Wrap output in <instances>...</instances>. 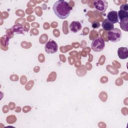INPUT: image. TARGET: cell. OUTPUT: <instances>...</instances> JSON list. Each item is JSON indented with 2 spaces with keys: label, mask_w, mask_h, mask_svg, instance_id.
<instances>
[{
  "label": "cell",
  "mask_w": 128,
  "mask_h": 128,
  "mask_svg": "<svg viewBox=\"0 0 128 128\" xmlns=\"http://www.w3.org/2000/svg\"><path fill=\"white\" fill-rule=\"evenodd\" d=\"M72 8L68 2L64 0L56 1L52 6L55 15L60 19H66L70 14Z\"/></svg>",
  "instance_id": "1"
},
{
  "label": "cell",
  "mask_w": 128,
  "mask_h": 128,
  "mask_svg": "<svg viewBox=\"0 0 128 128\" xmlns=\"http://www.w3.org/2000/svg\"><path fill=\"white\" fill-rule=\"evenodd\" d=\"M105 48V42L101 36L94 38L91 44V48L96 52H100L104 50Z\"/></svg>",
  "instance_id": "2"
},
{
  "label": "cell",
  "mask_w": 128,
  "mask_h": 128,
  "mask_svg": "<svg viewBox=\"0 0 128 128\" xmlns=\"http://www.w3.org/2000/svg\"><path fill=\"white\" fill-rule=\"evenodd\" d=\"M108 39L112 42H119L122 37L121 30L118 28H114L112 30L108 32Z\"/></svg>",
  "instance_id": "3"
},
{
  "label": "cell",
  "mask_w": 128,
  "mask_h": 128,
  "mask_svg": "<svg viewBox=\"0 0 128 128\" xmlns=\"http://www.w3.org/2000/svg\"><path fill=\"white\" fill-rule=\"evenodd\" d=\"M45 51L48 54H54L58 50V45L53 40H49L45 44Z\"/></svg>",
  "instance_id": "4"
},
{
  "label": "cell",
  "mask_w": 128,
  "mask_h": 128,
  "mask_svg": "<svg viewBox=\"0 0 128 128\" xmlns=\"http://www.w3.org/2000/svg\"><path fill=\"white\" fill-rule=\"evenodd\" d=\"M94 6L96 10L101 12H104L108 8V4L105 0H96L94 1Z\"/></svg>",
  "instance_id": "5"
},
{
  "label": "cell",
  "mask_w": 128,
  "mask_h": 128,
  "mask_svg": "<svg viewBox=\"0 0 128 128\" xmlns=\"http://www.w3.org/2000/svg\"><path fill=\"white\" fill-rule=\"evenodd\" d=\"M107 20L112 24H116L118 22V12L115 10L109 12L107 14Z\"/></svg>",
  "instance_id": "6"
},
{
  "label": "cell",
  "mask_w": 128,
  "mask_h": 128,
  "mask_svg": "<svg viewBox=\"0 0 128 128\" xmlns=\"http://www.w3.org/2000/svg\"><path fill=\"white\" fill-rule=\"evenodd\" d=\"M70 30L74 33H76L82 28V26L78 21H72L70 24Z\"/></svg>",
  "instance_id": "7"
},
{
  "label": "cell",
  "mask_w": 128,
  "mask_h": 128,
  "mask_svg": "<svg viewBox=\"0 0 128 128\" xmlns=\"http://www.w3.org/2000/svg\"><path fill=\"white\" fill-rule=\"evenodd\" d=\"M118 58L122 60H124L128 58V50L126 47H120L118 50Z\"/></svg>",
  "instance_id": "8"
},
{
  "label": "cell",
  "mask_w": 128,
  "mask_h": 128,
  "mask_svg": "<svg viewBox=\"0 0 128 128\" xmlns=\"http://www.w3.org/2000/svg\"><path fill=\"white\" fill-rule=\"evenodd\" d=\"M103 29L106 31H110L114 28V24L108 21L107 19H105L102 24Z\"/></svg>",
  "instance_id": "9"
},
{
  "label": "cell",
  "mask_w": 128,
  "mask_h": 128,
  "mask_svg": "<svg viewBox=\"0 0 128 128\" xmlns=\"http://www.w3.org/2000/svg\"><path fill=\"white\" fill-rule=\"evenodd\" d=\"M12 30L16 34H24L22 26L19 24H16L13 26L12 28Z\"/></svg>",
  "instance_id": "10"
},
{
  "label": "cell",
  "mask_w": 128,
  "mask_h": 128,
  "mask_svg": "<svg viewBox=\"0 0 128 128\" xmlns=\"http://www.w3.org/2000/svg\"><path fill=\"white\" fill-rule=\"evenodd\" d=\"M118 19L121 20H124L128 19V12L120 10L118 12Z\"/></svg>",
  "instance_id": "11"
},
{
  "label": "cell",
  "mask_w": 128,
  "mask_h": 128,
  "mask_svg": "<svg viewBox=\"0 0 128 128\" xmlns=\"http://www.w3.org/2000/svg\"><path fill=\"white\" fill-rule=\"evenodd\" d=\"M128 19L120 21V27L121 28L122 30H124L126 32H128Z\"/></svg>",
  "instance_id": "12"
},
{
  "label": "cell",
  "mask_w": 128,
  "mask_h": 128,
  "mask_svg": "<svg viewBox=\"0 0 128 128\" xmlns=\"http://www.w3.org/2000/svg\"><path fill=\"white\" fill-rule=\"evenodd\" d=\"M92 26L94 28H98L100 26V24L97 21H95L92 22Z\"/></svg>",
  "instance_id": "13"
},
{
  "label": "cell",
  "mask_w": 128,
  "mask_h": 128,
  "mask_svg": "<svg viewBox=\"0 0 128 128\" xmlns=\"http://www.w3.org/2000/svg\"><path fill=\"white\" fill-rule=\"evenodd\" d=\"M120 10H123L126 12H128V4H122L120 8Z\"/></svg>",
  "instance_id": "14"
}]
</instances>
